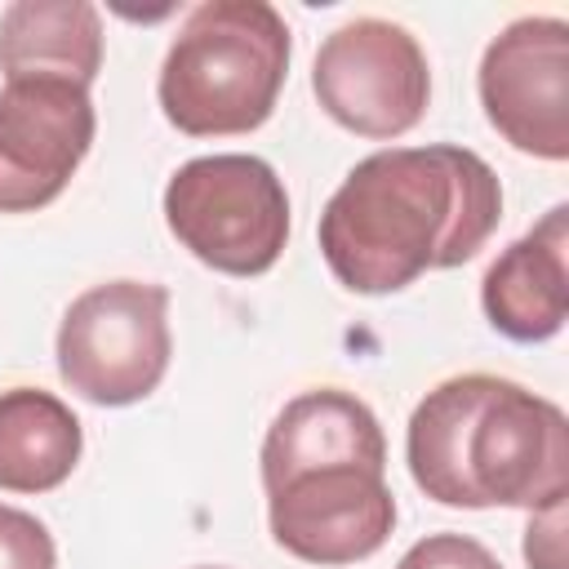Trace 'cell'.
I'll use <instances>...</instances> for the list:
<instances>
[{
	"label": "cell",
	"instance_id": "obj_1",
	"mask_svg": "<svg viewBox=\"0 0 569 569\" xmlns=\"http://www.w3.org/2000/svg\"><path fill=\"white\" fill-rule=\"evenodd\" d=\"M502 218L498 173L467 147L365 156L320 213V253L351 293H396L422 271L462 267Z\"/></svg>",
	"mask_w": 569,
	"mask_h": 569
},
{
	"label": "cell",
	"instance_id": "obj_2",
	"mask_svg": "<svg viewBox=\"0 0 569 569\" xmlns=\"http://www.w3.org/2000/svg\"><path fill=\"white\" fill-rule=\"evenodd\" d=\"M413 485L445 507H556L569 493L565 409L511 378L462 373L431 387L405 436Z\"/></svg>",
	"mask_w": 569,
	"mask_h": 569
},
{
	"label": "cell",
	"instance_id": "obj_3",
	"mask_svg": "<svg viewBox=\"0 0 569 569\" xmlns=\"http://www.w3.org/2000/svg\"><path fill=\"white\" fill-rule=\"evenodd\" d=\"M289 71V27L267 0H204L178 27L160 67V111L191 138L267 124Z\"/></svg>",
	"mask_w": 569,
	"mask_h": 569
},
{
	"label": "cell",
	"instance_id": "obj_4",
	"mask_svg": "<svg viewBox=\"0 0 569 569\" xmlns=\"http://www.w3.org/2000/svg\"><path fill=\"white\" fill-rule=\"evenodd\" d=\"M173 240L222 276H262L289 240V196L280 173L244 151L196 156L164 187Z\"/></svg>",
	"mask_w": 569,
	"mask_h": 569
},
{
	"label": "cell",
	"instance_id": "obj_5",
	"mask_svg": "<svg viewBox=\"0 0 569 569\" xmlns=\"http://www.w3.org/2000/svg\"><path fill=\"white\" fill-rule=\"evenodd\" d=\"M169 356V289L151 280L93 284L58 325L62 382L107 409L147 400L160 387Z\"/></svg>",
	"mask_w": 569,
	"mask_h": 569
},
{
	"label": "cell",
	"instance_id": "obj_6",
	"mask_svg": "<svg viewBox=\"0 0 569 569\" xmlns=\"http://www.w3.org/2000/svg\"><path fill=\"white\" fill-rule=\"evenodd\" d=\"M320 107L360 138L409 133L431 102V67L400 22L351 18L325 36L311 62Z\"/></svg>",
	"mask_w": 569,
	"mask_h": 569
},
{
	"label": "cell",
	"instance_id": "obj_7",
	"mask_svg": "<svg viewBox=\"0 0 569 569\" xmlns=\"http://www.w3.org/2000/svg\"><path fill=\"white\" fill-rule=\"evenodd\" d=\"M480 107L525 156H569V22L529 13L507 22L480 58Z\"/></svg>",
	"mask_w": 569,
	"mask_h": 569
},
{
	"label": "cell",
	"instance_id": "obj_8",
	"mask_svg": "<svg viewBox=\"0 0 569 569\" xmlns=\"http://www.w3.org/2000/svg\"><path fill=\"white\" fill-rule=\"evenodd\" d=\"M93 98L62 76H22L0 89V213H36L62 196L93 147Z\"/></svg>",
	"mask_w": 569,
	"mask_h": 569
},
{
	"label": "cell",
	"instance_id": "obj_9",
	"mask_svg": "<svg viewBox=\"0 0 569 569\" xmlns=\"http://www.w3.org/2000/svg\"><path fill=\"white\" fill-rule=\"evenodd\" d=\"M271 538L307 565H356L396 529L387 471L360 462L307 467L267 489Z\"/></svg>",
	"mask_w": 569,
	"mask_h": 569
},
{
	"label": "cell",
	"instance_id": "obj_10",
	"mask_svg": "<svg viewBox=\"0 0 569 569\" xmlns=\"http://www.w3.org/2000/svg\"><path fill=\"white\" fill-rule=\"evenodd\" d=\"M480 302L489 325L511 342H547L569 316V204L507 244L485 271Z\"/></svg>",
	"mask_w": 569,
	"mask_h": 569
},
{
	"label": "cell",
	"instance_id": "obj_11",
	"mask_svg": "<svg viewBox=\"0 0 569 569\" xmlns=\"http://www.w3.org/2000/svg\"><path fill=\"white\" fill-rule=\"evenodd\" d=\"M360 462L387 471V440L378 413L338 387H316L293 396L267 427L262 440V489L280 485L307 467Z\"/></svg>",
	"mask_w": 569,
	"mask_h": 569
},
{
	"label": "cell",
	"instance_id": "obj_12",
	"mask_svg": "<svg viewBox=\"0 0 569 569\" xmlns=\"http://www.w3.org/2000/svg\"><path fill=\"white\" fill-rule=\"evenodd\" d=\"M98 67H102V18L89 0H13L0 13L4 80L62 76L89 89Z\"/></svg>",
	"mask_w": 569,
	"mask_h": 569
},
{
	"label": "cell",
	"instance_id": "obj_13",
	"mask_svg": "<svg viewBox=\"0 0 569 569\" xmlns=\"http://www.w3.org/2000/svg\"><path fill=\"white\" fill-rule=\"evenodd\" d=\"M84 436L67 400L40 387L0 391V489L49 493L80 462Z\"/></svg>",
	"mask_w": 569,
	"mask_h": 569
},
{
	"label": "cell",
	"instance_id": "obj_14",
	"mask_svg": "<svg viewBox=\"0 0 569 569\" xmlns=\"http://www.w3.org/2000/svg\"><path fill=\"white\" fill-rule=\"evenodd\" d=\"M0 569H58L53 533L22 507L0 502Z\"/></svg>",
	"mask_w": 569,
	"mask_h": 569
},
{
	"label": "cell",
	"instance_id": "obj_15",
	"mask_svg": "<svg viewBox=\"0 0 569 569\" xmlns=\"http://www.w3.org/2000/svg\"><path fill=\"white\" fill-rule=\"evenodd\" d=\"M396 569H502V565L485 542L467 533H427L400 556Z\"/></svg>",
	"mask_w": 569,
	"mask_h": 569
},
{
	"label": "cell",
	"instance_id": "obj_16",
	"mask_svg": "<svg viewBox=\"0 0 569 569\" xmlns=\"http://www.w3.org/2000/svg\"><path fill=\"white\" fill-rule=\"evenodd\" d=\"M565 502L533 511L525 533V560L529 569H565Z\"/></svg>",
	"mask_w": 569,
	"mask_h": 569
},
{
	"label": "cell",
	"instance_id": "obj_17",
	"mask_svg": "<svg viewBox=\"0 0 569 569\" xmlns=\"http://www.w3.org/2000/svg\"><path fill=\"white\" fill-rule=\"evenodd\" d=\"M200 569H222V565H200Z\"/></svg>",
	"mask_w": 569,
	"mask_h": 569
}]
</instances>
